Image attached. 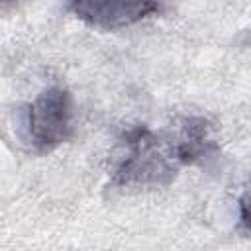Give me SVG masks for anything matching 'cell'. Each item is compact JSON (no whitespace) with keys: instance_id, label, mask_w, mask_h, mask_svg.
Instances as JSON below:
<instances>
[{"instance_id":"277c9868","label":"cell","mask_w":251,"mask_h":251,"mask_svg":"<svg viewBox=\"0 0 251 251\" xmlns=\"http://www.w3.org/2000/svg\"><path fill=\"white\" fill-rule=\"evenodd\" d=\"M237 208H239V226L251 233V182L243 188L237 200Z\"/></svg>"},{"instance_id":"6da1fadb","label":"cell","mask_w":251,"mask_h":251,"mask_svg":"<svg viewBox=\"0 0 251 251\" xmlns=\"http://www.w3.org/2000/svg\"><path fill=\"white\" fill-rule=\"evenodd\" d=\"M126 149L112 175V186L169 184L180 167L202 163L216 151L210 124L204 118H184L171 133L149 127L127 131Z\"/></svg>"},{"instance_id":"3957f363","label":"cell","mask_w":251,"mask_h":251,"mask_svg":"<svg viewBox=\"0 0 251 251\" xmlns=\"http://www.w3.org/2000/svg\"><path fill=\"white\" fill-rule=\"evenodd\" d=\"M67 8L84 24L100 29H122L135 25L163 10L161 2L141 0H75Z\"/></svg>"},{"instance_id":"7a4b0ae2","label":"cell","mask_w":251,"mask_h":251,"mask_svg":"<svg viewBox=\"0 0 251 251\" xmlns=\"http://www.w3.org/2000/svg\"><path fill=\"white\" fill-rule=\"evenodd\" d=\"M73 96L65 86L43 88L25 108V139L35 153H49L73 133Z\"/></svg>"}]
</instances>
